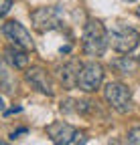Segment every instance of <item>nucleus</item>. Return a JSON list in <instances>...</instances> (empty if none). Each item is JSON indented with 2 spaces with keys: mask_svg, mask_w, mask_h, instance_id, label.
I'll return each instance as SVG.
<instances>
[{
  "mask_svg": "<svg viewBox=\"0 0 140 145\" xmlns=\"http://www.w3.org/2000/svg\"><path fill=\"white\" fill-rule=\"evenodd\" d=\"M108 30L100 20L96 18H90L83 28V40H81V46H83V52L87 57H102L108 48Z\"/></svg>",
  "mask_w": 140,
  "mask_h": 145,
  "instance_id": "1",
  "label": "nucleus"
},
{
  "mask_svg": "<svg viewBox=\"0 0 140 145\" xmlns=\"http://www.w3.org/2000/svg\"><path fill=\"white\" fill-rule=\"evenodd\" d=\"M31 22L37 32H51L63 26V10L59 6H43L31 12Z\"/></svg>",
  "mask_w": 140,
  "mask_h": 145,
  "instance_id": "2",
  "label": "nucleus"
},
{
  "mask_svg": "<svg viewBox=\"0 0 140 145\" xmlns=\"http://www.w3.org/2000/svg\"><path fill=\"white\" fill-rule=\"evenodd\" d=\"M108 42L112 44L114 50L122 52V54H128L132 52L138 42H140V34L138 30H134L132 26H126V24H118L114 26L110 32H108Z\"/></svg>",
  "mask_w": 140,
  "mask_h": 145,
  "instance_id": "3",
  "label": "nucleus"
},
{
  "mask_svg": "<svg viewBox=\"0 0 140 145\" xmlns=\"http://www.w3.org/2000/svg\"><path fill=\"white\" fill-rule=\"evenodd\" d=\"M47 135L57 145H79V143L87 141V133L85 131H79V129H75V127H71L69 123H63V121L51 123L47 127Z\"/></svg>",
  "mask_w": 140,
  "mask_h": 145,
  "instance_id": "4",
  "label": "nucleus"
},
{
  "mask_svg": "<svg viewBox=\"0 0 140 145\" xmlns=\"http://www.w3.org/2000/svg\"><path fill=\"white\" fill-rule=\"evenodd\" d=\"M104 97H106L108 105L118 113H128L132 109V91L124 85V83H118V81H112L106 85L104 89Z\"/></svg>",
  "mask_w": 140,
  "mask_h": 145,
  "instance_id": "5",
  "label": "nucleus"
},
{
  "mask_svg": "<svg viewBox=\"0 0 140 145\" xmlns=\"http://www.w3.org/2000/svg\"><path fill=\"white\" fill-rule=\"evenodd\" d=\"M104 81V69L102 65L98 63H87V65H81L79 69V75H77V87L85 93H94V91L100 89Z\"/></svg>",
  "mask_w": 140,
  "mask_h": 145,
  "instance_id": "6",
  "label": "nucleus"
},
{
  "mask_svg": "<svg viewBox=\"0 0 140 145\" xmlns=\"http://www.w3.org/2000/svg\"><path fill=\"white\" fill-rule=\"evenodd\" d=\"M2 34L6 36V39L14 44V46H21L29 52L35 50V42L31 39V34L29 30L21 24V22H16V20H8L6 24H2Z\"/></svg>",
  "mask_w": 140,
  "mask_h": 145,
  "instance_id": "7",
  "label": "nucleus"
},
{
  "mask_svg": "<svg viewBox=\"0 0 140 145\" xmlns=\"http://www.w3.org/2000/svg\"><path fill=\"white\" fill-rule=\"evenodd\" d=\"M27 81L37 89V91H41L43 95H53L55 93V89H53V81H51V77H49V72L45 71V69H41V67H33V69H29L27 71Z\"/></svg>",
  "mask_w": 140,
  "mask_h": 145,
  "instance_id": "8",
  "label": "nucleus"
},
{
  "mask_svg": "<svg viewBox=\"0 0 140 145\" xmlns=\"http://www.w3.org/2000/svg\"><path fill=\"white\" fill-rule=\"evenodd\" d=\"M79 69H81V65H79L77 61L67 63V65L61 69V83H63L67 89L77 87V75H79Z\"/></svg>",
  "mask_w": 140,
  "mask_h": 145,
  "instance_id": "9",
  "label": "nucleus"
},
{
  "mask_svg": "<svg viewBox=\"0 0 140 145\" xmlns=\"http://www.w3.org/2000/svg\"><path fill=\"white\" fill-rule=\"evenodd\" d=\"M27 52H29V50H25V48H21V46H8L4 54H6L8 63H10L14 69H25V67L29 65Z\"/></svg>",
  "mask_w": 140,
  "mask_h": 145,
  "instance_id": "10",
  "label": "nucleus"
},
{
  "mask_svg": "<svg viewBox=\"0 0 140 145\" xmlns=\"http://www.w3.org/2000/svg\"><path fill=\"white\" fill-rule=\"evenodd\" d=\"M116 69H118V71H122V72H128V71H134V69H136V63H134L132 59L124 57V59L116 61Z\"/></svg>",
  "mask_w": 140,
  "mask_h": 145,
  "instance_id": "11",
  "label": "nucleus"
},
{
  "mask_svg": "<svg viewBox=\"0 0 140 145\" xmlns=\"http://www.w3.org/2000/svg\"><path fill=\"white\" fill-rule=\"evenodd\" d=\"M128 143H132V145H140V127H134V129L128 131Z\"/></svg>",
  "mask_w": 140,
  "mask_h": 145,
  "instance_id": "12",
  "label": "nucleus"
},
{
  "mask_svg": "<svg viewBox=\"0 0 140 145\" xmlns=\"http://www.w3.org/2000/svg\"><path fill=\"white\" fill-rule=\"evenodd\" d=\"M12 6V0H0V16H4Z\"/></svg>",
  "mask_w": 140,
  "mask_h": 145,
  "instance_id": "13",
  "label": "nucleus"
},
{
  "mask_svg": "<svg viewBox=\"0 0 140 145\" xmlns=\"http://www.w3.org/2000/svg\"><path fill=\"white\" fill-rule=\"evenodd\" d=\"M23 133H27V129H25V127H23V129H19V131H12V133H10V139L19 137V135H23Z\"/></svg>",
  "mask_w": 140,
  "mask_h": 145,
  "instance_id": "14",
  "label": "nucleus"
},
{
  "mask_svg": "<svg viewBox=\"0 0 140 145\" xmlns=\"http://www.w3.org/2000/svg\"><path fill=\"white\" fill-rule=\"evenodd\" d=\"M21 111V107H14V109H10V111H6V115H10V113H19Z\"/></svg>",
  "mask_w": 140,
  "mask_h": 145,
  "instance_id": "15",
  "label": "nucleus"
},
{
  "mask_svg": "<svg viewBox=\"0 0 140 145\" xmlns=\"http://www.w3.org/2000/svg\"><path fill=\"white\" fill-rule=\"evenodd\" d=\"M4 107V103H2V97H0V109H2Z\"/></svg>",
  "mask_w": 140,
  "mask_h": 145,
  "instance_id": "16",
  "label": "nucleus"
},
{
  "mask_svg": "<svg viewBox=\"0 0 140 145\" xmlns=\"http://www.w3.org/2000/svg\"><path fill=\"white\" fill-rule=\"evenodd\" d=\"M136 14H138V16H140V6H138V10H136Z\"/></svg>",
  "mask_w": 140,
  "mask_h": 145,
  "instance_id": "17",
  "label": "nucleus"
},
{
  "mask_svg": "<svg viewBox=\"0 0 140 145\" xmlns=\"http://www.w3.org/2000/svg\"><path fill=\"white\" fill-rule=\"evenodd\" d=\"M126 2H134V0H126Z\"/></svg>",
  "mask_w": 140,
  "mask_h": 145,
  "instance_id": "18",
  "label": "nucleus"
},
{
  "mask_svg": "<svg viewBox=\"0 0 140 145\" xmlns=\"http://www.w3.org/2000/svg\"><path fill=\"white\" fill-rule=\"evenodd\" d=\"M0 65H2V57H0Z\"/></svg>",
  "mask_w": 140,
  "mask_h": 145,
  "instance_id": "19",
  "label": "nucleus"
}]
</instances>
